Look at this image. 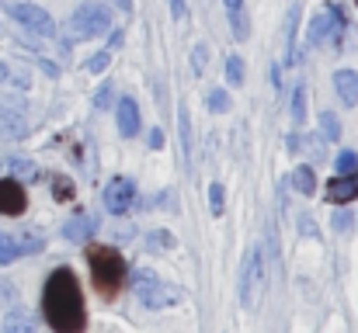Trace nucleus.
Here are the masks:
<instances>
[{"instance_id":"32","label":"nucleus","mask_w":358,"mask_h":333,"mask_svg":"<svg viewBox=\"0 0 358 333\" xmlns=\"http://www.w3.org/2000/svg\"><path fill=\"white\" fill-rule=\"evenodd\" d=\"M14 260H17V246H14L10 236L0 232V264H14Z\"/></svg>"},{"instance_id":"22","label":"nucleus","mask_w":358,"mask_h":333,"mask_svg":"<svg viewBox=\"0 0 358 333\" xmlns=\"http://www.w3.org/2000/svg\"><path fill=\"white\" fill-rule=\"evenodd\" d=\"M178 246V239L167 232V229H153L150 236H146V250L150 253H167V250H174Z\"/></svg>"},{"instance_id":"24","label":"nucleus","mask_w":358,"mask_h":333,"mask_svg":"<svg viewBox=\"0 0 358 333\" xmlns=\"http://www.w3.org/2000/svg\"><path fill=\"white\" fill-rule=\"evenodd\" d=\"M7 167H10V174H14L10 181H17V184H21V181H35V177H38V170H35V163H31L28 156H14Z\"/></svg>"},{"instance_id":"27","label":"nucleus","mask_w":358,"mask_h":333,"mask_svg":"<svg viewBox=\"0 0 358 333\" xmlns=\"http://www.w3.org/2000/svg\"><path fill=\"white\" fill-rule=\"evenodd\" d=\"M334 167H338V174H352V170H358V153L355 149H341L338 160H334Z\"/></svg>"},{"instance_id":"6","label":"nucleus","mask_w":358,"mask_h":333,"mask_svg":"<svg viewBox=\"0 0 358 333\" xmlns=\"http://www.w3.org/2000/svg\"><path fill=\"white\" fill-rule=\"evenodd\" d=\"M10 10V17L21 24V28H28L31 35H56V21H52V14L45 10V7H38V3H10L7 7Z\"/></svg>"},{"instance_id":"9","label":"nucleus","mask_w":358,"mask_h":333,"mask_svg":"<svg viewBox=\"0 0 358 333\" xmlns=\"http://www.w3.org/2000/svg\"><path fill=\"white\" fill-rule=\"evenodd\" d=\"M331 38H341V17H338V10L313 14V21H310V45H324Z\"/></svg>"},{"instance_id":"25","label":"nucleus","mask_w":358,"mask_h":333,"mask_svg":"<svg viewBox=\"0 0 358 333\" xmlns=\"http://www.w3.org/2000/svg\"><path fill=\"white\" fill-rule=\"evenodd\" d=\"M223 209H227V191H223V184H209V212H213V216H223Z\"/></svg>"},{"instance_id":"14","label":"nucleus","mask_w":358,"mask_h":333,"mask_svg":"<svg viewBox=\"0 0 358 333\" xmlns=\"http://www.w3.org/2000/svg\"><path fill=\"white\" fill-rule=\"evenodd\" d=\"M334 91H338L341 105L355 108L358 105V70H338L334 73Z\"/></svg>"},{"instance_id":"7","label":"nucleus","mask_w":358,"mask_h":333,"mask_svg":"<svg viewBox=\"0 0 358 333\" xmlns=\"http://www.w3.org/2000/svg\"><path fill=\"white\" fill-rule=\"evenodd\" d=\"M105 209L112 212V216H125L129 209H132V202H136V188H132V181L129 177H112L108 184H105Z\"/></svg>"},{"instance_id":"38","label":"nucleus","mask_w":358,"mask_h":333,"mask_svg":"<svg viewBox=\"0 0 358 333\" xmlns=\"http://www.w3.org/2000/svg\"><path fill=\"white\" fill-rule=\"evenodd\" d=\"M289 149H292V153H296V149H303V142H299V135H296V132L289 135Z\"/></svg>"},{"instance_id":"10","label":"nucleus","mask_w":358,"mask_h":333,"mask_svg":"<svg viewBox=\"0 0 358 333\" xmlns=\"http://www.w3.org/2000/svg\"><path fill=\"white\" fill-rule=\"evenodd\" d=\"M324 191H327L324 198H331L334 205H348V202H355L358 198V170H352V174H338L334 181H327Z\"/></svg>"},{"instance_id":"33","label":"nucleus","mask_w":358,"mask_h":333,"mask_svg":"<svg viewBox=\"0 0 358 333\" xmlns=\"http://www.w3.org/2000/svg\"><path fill=\"white\" fill-rule=\"evenodd\" d=\"M14 302H17V288L7 278H0V306H14Z\"/></svg>"},{"instance_id":"3","label":"nucleus","mask_w":358,"mask_h":333,"mask_svg":"<svg viewBox=\"0 0 358 333\" xmlns=\"http://www.w3.org/2000/svg\"><path fill=\"white\" fill-rule=\"evenodd\" d=\"M268 288V267H264V257H261V246H250L243 253V267H240V306L247 309H257L261 295Z\"/></svg>"},{"instance_id":"16","label":"nucleus","mask_w":358,"mask_h":333,"mask_svg":"<svg viewBox=\"0 0 358 333\" xmlns=\"http://www.w3.org/2000/svg\"><path fill=\"white\" fill-rule=\"evenodd\" d=\"M14 246H17V253H42L45 250V232L35 229V225H21Z\"/></svg>"},{"instance_id":"4","label":"nucleus","mask_w":358,"mask_h":333,"mask_svg":"<svg viewBox=\"0 0 358 333\" xmlns=\"http://www.w3.org/2000/svg\"><path fill=\"white\" fill-rule=\"evenodd\" d=\"M132 295L146 306V309H167L174 299H178V292L174 288H167L153 271H146V267H139V271H132Z\"/></svg>"},{"instance_id":"13","label":"nucleus","mask_w":358,"mask_h":333,"mask_svg":"<svg viewBox=\"0 0 358 333\" xmlns=\"http://www.w3.org/2000/svg\"><path fill=\"white\" fill-rule=\"evenodd\" d=\"M94 232H98V222L91 219L87 212H80V216L66 219V225H63V236H66L70 243H87Z\"/></svg>"},{"instance_id":"34","label":"nucleus","mask_w":358,"mask_h":333,"mask_svg":"<svg viewBox=\"0 0 358 333\" xmlns=\"http://www.w3.org/2000/svg\"><path fill=\"white\" fill-rule=\"evenodd\" d=\"M206 59H209V49H206V45H195V49H192V70L202 73V70H206Z\"/></svg>"},{"instance_id":"5","label":"nucleus","mask_w":358,"mask_h":333,"mask_svg":"<svg viewBox=\"0 0 358 333\" xmlns=\"http://www.w3.org/2000/svg\"><path fill=\"white\" fill-rule=\"evenodd\" d=\"M108 28H112V14L101 3H84L70 17V35L73 38H101Z\"/></svg>"},{"instance_id":"37","label":"nucleus","mask_w":358,"mask_h":333,"mask_svg":"<svg viewBox=\"0 0 358 333\" xmlns=\"http://www.w3.org/2000/svg\"><path fill=\"white\" fill-rule=\"evenodd\" d=\"M146 142H150V149H160V146H164V132H160V128H150V139H146Z\"/></svg>"},{"instance_id":"36","label":"nucleus","mask_w":358,"mask_h":333,"mask_svg":"<svg viewBox=\"0 0 358 333\" xmlns=\"http://www.w3.org/2000/svg\"><path fill=\"white\" fill-rule=\"evenodd\" d=\"M171 14H174L178 24H185V21H188V3H185V0H171Z\"/></svg>"},{"instance_id":"30","label":"nucleus","mask_w":358,"mask_h":333,"mask_svg":"<svg viewBox=\"0 0 358 333\" xmlns=\"http://www.w3.org/2000/svg\"><path fill=\"white\" fill-rule=\"evenodd\" d=\"M331 225H334V232H352V225H355L352 209H338V212H334V219H331Z\"/></svg>"},{"instance_id":"1","label":"nucleus","mask_w":358,"mask_h":333,"mask_svg":"<svg viewBox=\"0 0 358 333\" xmlns=\"http://www.w3.org/2000/svg\"><path fill=\"white\" fill-rule=\"evenodd\" d=\"M42 313L52 333H84L87 327V306H84V292L80 281L70 267H56L45 278L42 288Z\"/></svg>"},{"instance_id":"15","label":"nucleus","mask_w":358,"mask_h":333,"mask_svg":"<svg viewBox=\"0 0 358 333\" xmlns=\"http://www.w3.org/2000/svg\"><path fill=\"white\" fill-rule=\"evenodd\" d=\"M227 3V17H230V31L237 42H247L250 38V21H247V7L243 0H223Z\"/></svg>"},{"instance_id":"11","label":"nucleus","mask_w":358,"mask_h":333,"mask_svg":"<svg viewBox=\"0 0 358 333\" xmlns=\"http://www.w3.org/2000/svg\"><path fill=\"white\" fill-rule=\"evenodd\" d=\"M28 209V198H24V188L10 177L0 181V216H21Z\"/></svg>"},{"instance_id":"40","label":"nucleus","mask_w":358,"mask_h":333,"mask_svg":"<svg viewBox=\"0 0 358 333\" xmlns=\"http://www.w3.org/2000/svg\"><path fill=\"white\" fill-rule=\"evenodd\" d=\"M0 333H3V330H0Z\"/></svg>"},{"instance_id":"39","label":"nucleus","mask_w":358,"mask_h":333,"mask_svg":"<svg viewBox=\"0 0 358 333\" xmlns=\"http://www.w3.org/2000/svg\"><path fill=\"white\" fill-rule=\"evenodd\" d=\"M3 80H7V66L0 63V84H3Z\"/></svg>"},{"instance_id":"20","label":"nucleus","mask_w":358,"mask_h":333,"mask_svg":"<svg viewBox=\"0 0 358 333\" xmlns=\"http://www.w3.org/2000/svg\"><path fill=\"white\" fill-rule=\"evenodd\" d=\"M320 139H324V142H338V139H341V118L327 108L320 111Z\"/></svg>"},{"instance_id":"26","label":"nucleus","mask_w":358,"mask_h":333,"mask_svg":"<svg viewBox=\"0 0 358 333\" xmlns=\"http://www.w3.org/2000/svg\"><path fill=\"white\" fill-rule=\"evenodd\" d=\"M206 101H209V111H216V114H223V111H230V94H227L223 87H213Z\"/></svg>"},{"instance_id":"12","label":"nucleus","mask_w":358,"mask_h":333,"mask_svg":"<svg viewBox=\"0 0 358 333\" xmlns=\"http://www.w3.org/2000/svg\"><path fill=\"white\" fill-rule=\"evenodd\" d=\"M115 118H119L122 139H132V135L139 132V125H143V118H139V105H136L129 94L119 98V105H115Z\"/></svg>"},{"instance_id":"8","label":"nucleus","mask_w":358,"mask_h":333,"mask_svg":"<svg viewBox=\"0 0 358 333\" xmlns=\"http://www.w3.org/2000/svg\"><path fill=\"white\" fill-rule=\"evenodd\" d=\"M0 128L7 139H24L28 135V118H24V101L7 98L0 101Z\"/></svg>"},{"instance_id":"29","label":"nucleus","mask_w":358,"mask_h":333,"mask_svg":"<svg viewBox=\"0 0 358 333\" xmlns=\"http://www.w3.org/2000/svg\"><path fill=\"white\" fill-rule=\"evenodd\" d=\"M227 84H230V87H240V84H243V63H240V56H230V59H227Z\"/></svg>"},{"instance_id":"23","label":"nucleus","mask_w":358,"mask_h":333,"mask_svg":"<svg viewBox=\"0 0 358 333\" xmlns=\"http://www.w3.org/2000/svg\"><path fill=\"white\" fill-rule=\"evenodd\" d=\"M306 111H310V91H306V84H296V91H292V121L303 125Z\"/></svg>"},{"instance_id":"35","label":"nucleus","mask_w":358,"mask_h":333,"mask_svg":"<svg viewBox=\"0 0 358 333\" xmlns=\"http://www.w3.org/2000/svg\"><path fill=\"white\" fill-rule=\"evenodd\" d=\"M108 63H112V52H98V56L87 63V70H91V73H105V70H108Z\"/></svg>"},{"instance_id":"2","label":"nucleus","mask_w":358,"mask_h":333,"mask_svg":"<svg viewBox=\"0 0 358 333\" xmlns=\"http://www.w3.org/2000/svg\"><path fill=\"white\" fill-rule=\"evenodd\" d=\"M87 264H91V278H94V288L105 295V299H115L125 285V257H122L115 246H98L91 243L87 246Z\"/></svg>"},{"instance_id":"17","label":"nucleus","mask_w":358,"mask_h":333,"mask_svg":"<svg viewBox=\"0 0 358 333\" xmlns=\"http://www.w3.org/2000/svg\"><path fill=\"white\" fill-rule=\"evenodd\" d=\"M3 333H35V320L24 306H10L7 320H3Z\"/></svg>"},{"instance_id":"21","label":"nucleus","mask_w":358,"mask_h":333,"mask_svg":"<svg viewBox=\"0 0 358 333\" xmlns=\"http://www.w3.org/2000/svg\"><path fill=\"white\" fill-rule=\"evenodd\" d=\"M296 21H299V3L296 7H289V31H285V45H289V56H285V63L289 66H296L299 63V52H296Z\"/></svg>"},{"instance_id":"19","label":"nucleus","mask_w":358,"mask_h":333,"mask_svg":"<svg viewBox=\"0 0 358 333\" xmlns=\"http://www.w3.org/2000/svg\"><path fill=\"white\" fill-rule=\"evenodd\" d=\"M292 188L299 195H317V174H313V167H296L292 170Z\"/></svg>"},{"instance_id":"31","label":"nucleus","mask_w":358,"mask_h":333,"mask_svg":"<svg viewBox=\"0 0 358 333\" xmlns=\"http://www.w3.org/2000/svg\"><path fill=\"white\" fill-rule=\"evenodd\" d=\"M52 195H56L59 202H70V198H73V181H70V177H52Z\"/></svg>"},{"instance_id":"28","label":"nucleus","mask_w":358,"mask_h":333,"mask_svg":"<svg viewBox=\"0 0 358 333\" xmlns=\"http://www.w3.org/2000/svg\"><path fill=\"white\" fill-rule=\"evenodd\" d=\"M112 94H115V84H112V80H105V84L98 87V94H94V108L108 111L112 108Z\"/></svg>"},{"instance_id":"18","label":"nucleus","mask_w":358,"mask_h":333,"mask_svg":"<svg viewBox=\"0 0 358 333\" xmlns=\"http://www.w3.org/2000/svg\"><path fill=\"white\" fill-rule=\"evenodd\" d=\"M178 135H181V156H185V167H188V160H192V118H188L185 105L178 108Z\"/></svg>"}]
</instances>
